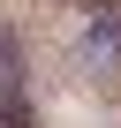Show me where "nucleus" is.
Returning <instances> with one entry per match:
<instances>
[{
  "mask_svg": "<svg viewBox=\"0 0 121 128\" xmlns=\"http://www.w3.org/2000/svg\"><path fill=\"white\" fill-rule=\"evenodd\" d=\"M91 60H121V8H98L91 15V45H83Z\"/></svg>",
  "mask_w": 121,
  "mask_h": 128,
  "instance_id": "nucleus-1",
  "label": "nucleus"
},
{
  "mask_svg": "<svg viewBox=\"0 0 121 128\" xmlns=\"http://www.w3.org/2000/svg\"><path fill=\"white\" fill-rule=\"evenodd\" d=\"M0 128H30V106L15 98V83H8V90H0Z\"/></svg>",
  "mask_w": 121,
  "mask_h": 128,
  "instance_id": "nucleus-2",
  "label": "nucleus"
},
{
  "mask_svg": "<svg viewBox=\"0 0 121 128\" xmlns=\"http://www.w3.org/2000/svg\"><path fill=\"white\" fill-rule=\"evenodd\" d=\"M68 8H91V15H98V8H113V0H68Z\"/></svg>",
  "mask_w": 121,
  "mask_h": 128,
  "instance_id": "nucleus-3",
  "label": "nucleus"
}]
</instances>
